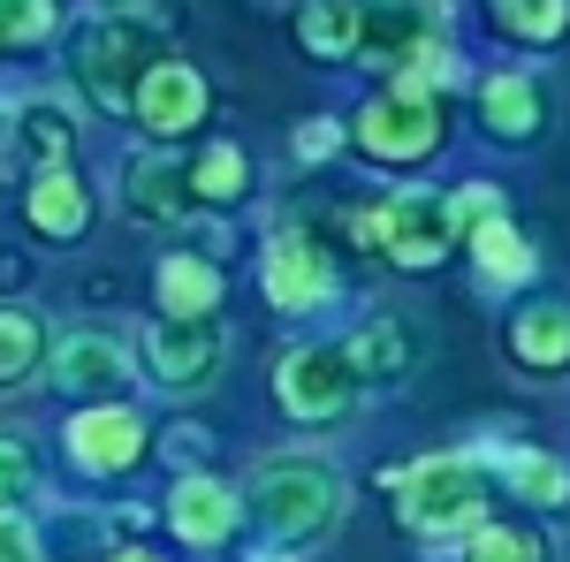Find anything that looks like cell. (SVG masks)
Segmentation results:
<instances>
[{
    "label": "cell",
    "instance_id": "5b68a950",
    "mask_svg": "<svg viewBox=\"0 0 570 562\" xmlns=\"http://www.w3.org/2000/svg\"><path fill=\"white\" fill-rule=\"evenodd\" d=\"M274 403L297 418V426H335L357 411V373L343 343H289L274 365Z\"/></svg>",
    "mask_w": 570,
    "mask_h": 562
},
{
    "label": "cell",
    "instance_id": "4fadbf2b",
    "mask_svg": "<svg viewBox=\"0 0 570 562\" xmlns=\"http://www.w3.org/2000/svg\"><path fill=\"white\" fill-rule=\"evenodd\" d=\"M244 524V494L214 472H183L176 494H168V532H176L190 555H220Z\"/></svg>",
    "mask_w": 570,
    "mask_h": 562
},
{
    "label": "cell",
    "instance_id": "ffe728a7",
    "mask_svg": "<svg viewBox=\"0 0 570 562\" xmlns=\"http://www.w3.org/2000/svg\"><path fill=\"white\" fill-rule=\"evenodd\" d=\"M153 304L160 319H214L220 312V266L198 252H168L153 266Z\"/></svg>",
    "mask_w": 570,
    "mask_h": 562
},
{
    "label": "cell",
    "instance_id": "d6a6232c",
    "mask_svg": "<svg viewBox=\"0 0 570 562\" xmlns=\"http://www.w3.org/2000/svg\"><path fill=\"white\" fill-rule=\"evenodd\" d=\"M351 244L357 252H389V206H351Z\"/></svg>",
    "mask_w": 570,
    "mask_h": 562
},
{
    "label": "cell",
    "instance_id": "1f68e13d",
    "mask_svg": "<svg viewBox=\"0 0 570 562\" xmlns=\"http://www.w3.org/2000/svg\"><path fill=\"white\" fill-rule=\"evenodd\" d=\"M0 562H46L39 524L23 517V510H0Z\"/></svg>",
    "mask_w": 570,
    "mask_h": 562
},
{
    "label": "cell",
    "instance_id": "ac0fdd59",
    "mask_svg": "<svg viewBox=\"0 0 570 562\" xmlns=\"http://www.w3.org/2000/svg\"><path fill=\"white\" fill-rule=\"evenodd\" d=\"M91 183L77 168H61V175H31V190H23V220L39 228L46 244H77L91 228Z\"/></svg>",
    "mask_w": 570,
    "mask_h": 562
},
{
    "label": "cell",
    "instance_id": "52a82bcc",
    "mask_svg": "<svg viewBox=\"0 0 570 562\" xmlns=\"http://www.w3.org/2000/svg\"><path fill=\"white\" fill-rule=\"evenodd\" d=\"M137 365L153 373V388L168 395H198L220 381V365H228V335H220V319H153L145 335H137Z\"/></svg>",
    "mask_w": 570,
    "mask_h": 562
},
{
    "label": "cell",
    "instance_id": "484cf974",
    "mask_svg": "<svg viewBox=\"0 0 570 562\" xmlns=\"http://www.w3.org/2000/svg\"><path fill=\"white\" fill-rule=\"evenodd\" d=\"M494 31L518 46H556L570 31V8L563 0H494Z\"/></svg>",
    "mask_w": 570,
    "mask_h": 562
},
{
    "label": "cell",
    "instance_id": "4dcf8cb0",
    "mask_svg": "<svg viewBox=\"0 0 570 562\" xmlns=\"http://www.w3.org/2000/svg\"><path fill=\"white\" fill-rule=\"evenodd\" d=\"M289 152H297V168L335 160V152H343V122H327V115H320V122H297V130H289Z\"/></svg>",
    "mask_w": 570,
    "mask_h": 562
},
{
    "label": "cell",
    "instance_id": "d590c367",
    "mask_svg": "<svg viewBox=\"0 0 570 562\" xmlns=\"http://www.w3.org/2000/svg\"><path fill=\"white\" fill-rule=\"evenodd\" d=\"M115 562H160V555H145V548H115Z\"/></svg>",
    "mask_w": 570,
    "mask_h": 562
},
{
    "label": "cell",
    "instance_id": "8992f818",
    "mask_svg": "<svg viewBox=\"0 0 570 562\" xmlns=\"http://www.w3.org/2000/svg\"><path fill=\"white\" fill-rule=\"evenodd\" d=\"M351 137L381 160V168H419V160L441 145V99H426V91H411V85H381L365 107H357Z\"/></svg>",
    "mask_w": 570,
    "mask_h": 562
},
{
    "label": "cell",
    "instance_id": "7402d4cb",
    "mask_svg": "<svg viewBox=\"0 0 570 562\" xmlns=\"http://www.w3.org/2000/svg\"><path fill=\"white\" fill-rule=\"evenodd\" d=\"M494 472H502V486L518 494V502H532V510H563L570 502V472L556 448H525V441H510L502 456H494Z\"/></svg>",
    "mask_w": 570,
    "mask_h": 562
},
{
    "label": "cell",
    "instance_id": "277c9868",
    "mask_svg": "<svg viewBox=\"0 0 570 562\" xmlns=\"http://www.w3.org/2000/svg\"><path fill=\"white\" fill-rule=\"evenodd\" d=\"M160 61L153 46V16H130V8H99L77 31V91H85L99 115H130L145 69Z\"/></svg>",
    "mask_w": 570,
    "mask_h": 562
},
{
    "label": "cell",
    "instance_id": "4316f807",
    "mask_svg": "<svg viewBox=\"0 0 570 562\" xmlns=\"http://www.w3.org/2000/svg\"><path fill=\"white\" fill-rule=\"evenodd\" d=\"M464 562H548V548H540V532H525V524H494L487 517L472 540H464Z\"/></svg>",
    "mask_w": 570,
    "mask_h": 562
},
{
    "label": "cell",
    "instance_id": "603a6c76",
    "mask_svg": "<svg viewBox=\"0 0 570 562\" xmlns=\"http://www.w3.org/2000/svg\"><path fill=\"white\" fill-rule=\"evenodd\" d=\"M46 357H53V327H46V312L8 297V304H0V388L46 373Z\"/></svg>",
    "mask_w": 570,
    "mask_h": 562
},
{
    "label": "cell",
    "instance_id": "2e32d148",
    "mask_svg": "<svg viewBox=\"0 0 570 562\" xmlns=\"http://www.w3.org/2000/svg\"><path fill=\"white\" fill-rule=\"evenodd\" d=\"M343 357H351L357 388H395V381H411V373H419V327H411V319H395V312H373L351 343H343Z\"/></svg>",
    "mask_w": 570,
    "mask_h": 562
},
{
    "label": "cell",
    "instance_id": "cb8c5ba5",
    "mask_svg": "<svg viewBox=\"0 0 570 562\" xmlns=\"http://www.w3.org/2000/svg\"><path fill=\"white\" fill-rule=\"evenodd\" d=\"M183 175H190V198H198V206H244V198L259 190L244 145H206L198 160H183Z\"/></svg>",
    "mask_w": 570,
    "mask_h": 562
},
{
    "label": "cell",
    "instance_id": "836d02e7",
    "mask_svg": "<svg viewBox=\"0 0 570 562\" xmlns=\"http://www.w3.org/2000/svg\"><path fill=\"white\" fill-rule=\"evenodd\" d=\"M168 448H176V464H190V456H206V433H190V426H183L176 441H168Z\"/></svg>",
    "mask_w": 570,
    "mask_h": 562
},
{
    "label": "cell",
    "instance_id": "8fae6325",
    "mask_svg": "<svg viewBox=\"0 0 570 562\" xmlns=\"http://www.w3.org/2000/svg\"><path fill=\"white\" fill-rule=\"evenodd\" d=\"M389 206V259L403 274H426V266L449 259L456 244V214H449V190H426V183H403L381 198Z\"/></svg>",
    "mask_w": 570,
    "mask_h": 562
},
{
    "label": "cell",
    "instance_id": "f1b7e54d",
    "mask_svg": "<svg viewBox=\"0 0 570 562\" xmlns=\"http://www.w3.org/2000/svg\"><path fill=\"white\" fill-rule=\"evenodd\" d=\"M31 486H39V448L23 433H0V510H23Z\"/></svg>",
    "mask_w": 570,
    "mask_h": 562
},
{
    "label": "cell",
    "instance_id": "5bb4252c",
    "mask_svg": "<svg viewBox=\"0 0 570 562\" xmlns=\"http://www.w3.org/2000/svg\"><path fill=\"white\" fill-rule=\"evenodd\" d=\"M0 137H8V160L31 175H61L69 160H77V107H61V99H23L8 122H0Z\"/></svg>",
    "mask_w": 570,
    "mask_h": 562
},
{
    "label": "cell",
    "instance_id": "7a4b0ae2",
    "mask_svg": "<svg viewBox=\"0 0 570 562\" xmlns=\"http://www.w3.org/2000/svg\"><path fill=\"white\" fill-rule=\"evenodd\" d=\"M395 524L426 548H456L487 524V464L449 448V456H419L395 472Z\"/></svg>",
    "mask_w": 570,
    "mask_h": 562
},
{
    "label": "cell",
    "instance_id": "d6986e66",
    "mask_svg": "<svg viewBox=\"0 0 570 562\" xmlns=\"http://www.w3.org/2000/svg\"><path fill=\"white\" fill-rule=\"evenodd\" d=\"M510 357H518L525 373H540V381L570 373V297L525 304V312L510 319Z\"/></svg>",
    "mask_w": 570,
    "mask_h": 562
},
{
    "label": "cell",
    "instance_id": "7c38bea8",
    "mask_svg": "<svg viewBox=\"0 0 570 562\" xmlns=\"http://www.w3.org/2000/svg\"><path fill=\"white\" fill-rule=\"evenodd\" d=\"M206 77L183 61V53H160L153 69H145V85H137V130L145 137H160V145H176V137H190L198 122H206Z\"/></svg>",
    "mask_w": 570,
    "mask_h": 562
},
{
    "label": "cell",
    "instance_id": "9c48e42d",
    "mask_svg": "<svg viewBox=\"0 0 570 562\" xmlns=\"http://www.w3.org/2000/svg\"><path fill=\"white\" fill-rule=\"evenodd\" d=\"M259 282H266V304L289 312V319L335 304V259L320 252V236H305V228H274V236H266Z\"/></svg>",
    "mask_w": 570,
    "mask_h": 562
},
{
    "label": "cell",
    "instance_id": "6da1fadb",
    "mask_svg": "<svg viewBox=\"0 0 570 562\" xmlns=\"http://www.w3.org/2000/svg\"><path fill=\"white\" fill-rule=\"evenodd\" d=\"M343 472L320 456V448H274L252 464L244 479V510L259 517V532L274 548H312L343 524Z\"/></svg>",
    "mask_w": 570,
    "mask_h": 562
},
{
    "label": "cell",
    "instance_id": "44dd1931",
    "mask_svg": "<svg viewBox=\"0 0 570 562\" xmlns=\"http://www.w3.org/2000/svg\"><path fill=\"white\" fill-rule=\"evenodd\" d=\"M472 266H480V289H532V274H540V252L525 244V228L502 214L472 228Z\"/></svg>",
    "mask_w": 570,
    "mask_h": 562
},
{
    "label": "cell",
    "instance_id": "9a60e30c",
    "mask_svg": "<svg viewBox=\"0 0 570 562\" xmlns=\"http://www.w3.org/2000/svg\"><path fill=\"white\" fill-rule=\"evenodd\" d=\"M122 206L137 214V228H190L198 198H190V175L168 152H130L122 160Z\"/></svg>",
    "mask_w": 570,
    "mask_h": 562
},
{
    "label": "cell",
    "instance_id": "d4e9b609",
    "mask_svg": "<svg viewBox=\"0 0 570 562\" xmlns=\"http://www.w3.org/2000/svg\"><path fill=\"white\" fill-rule=\"evenodd\" d=\"M357 31H365V8H305L297 16V39H305V53L312 61H351L357 53Z\"/></svg>",
    "mask_w": 570,
    "mask_h": 562
},
{
    "label": "cell",
    "instance_id": "e575fe53",
    "mask_svg": "<svg viewBox=\"0 0 570 562\" xmlns=\"http://www.w3.org/2000/svg\"><path fill=\"white\" fill-rule=\"evenodd\" d=\"M107 524H115V540H130V532H145V510H115Z\"/></svg>",
    "mask_w": 570,
    "mask_h": 562
},
{
    "label": "cell",
    "instance_id": "f546056e",
    "mask_svg": "<svg viewBox=\"0 0 570 562\" xmlns=\"http://www.w3.org/2000/svg\"><path fill=\"white\" fill-rule=\"evenodd\" d=\"M449 214H456V236H472V228H487V220H502L510 206H502V190L464 183V190H449Z\"/></svg>",
    "mask_w": 570,
    "mask_h": 562
},
{
    "label": "cell",
    "instance_id": "e0dca14e",
    "mask_svg": "<svg viewBox=\"0 0 570 562\" xmlns=\"http://www.w3.org/2000/svg\"><path fill=\"white\" fill-rule=\"evenodd\" d=\"M480 130L502 137V145H532L548 130V91L532 85L525 69H494L480 77Z\"/></svg>",
    "mask_w": 570,
    "mask_h": 562
},
{
    "label": "cell",
    "instance_id": "83f0119b",
    "mask_svg": "<svg viewBox=\"0 0 570 562\" xmlns=\"http://www.w3.org/2000/svg\"><path fill=\"white\" fill-rule=\"evenodd\" d=\"M53 31H61V8H46V0H0V53L46 46Z\"/></svg>",
    "mask_w": 570,
    "mask_h": 562
},
{
    "label": "cell",
    "instance_id": "30bf717a",
    "mask_svg": "<svg viewBox=\"0 0 570 562\" xmlns=\"http://www.w3.org/2000/svg\"><path fill=\"white\" fill-rule=\"evenodd\" d=\"M137 373V349L122 335H99V327H77V335H61L53 357H46V381L61 395H77V403H122Z\"/></svg>",
    "mask_w": 570,
    "mask_h": 562
},
{
    "label": "cell",
    "instance_id": "3957f363",
    "mask_svg": "<svg viewBox=\"0 0 570 562\" xmlns=\"http://www.w3.org/2000/svg\"><path fill=\"white\" fill-rule=\"evenodd\" d=\"M357 53H365L389 85H411V91H426V99H441V91L456 85L449 8H365Z\"/></svg>",
    "mask_w": 570,
    "mask_h": 562
},
{
    "label": "cell",
    "instance_id": "ba28073f",
    "mask_svg": "<svg viewBox=\"0 0 570 562\" xmlns=\"http://www.w3.org/2000/svg\"><path fill=\"white\" fill-rule=\"evenodd\" d=\"M61 448H69V464L85 479H122L153 448V433H145V411L137 403H85V411H69Z\"/></svg>",
    "mask_w": 570,
    "mask_h": 562
}]
</instances>
